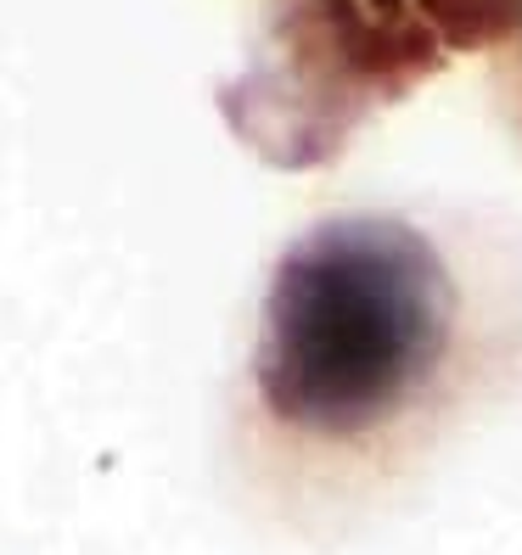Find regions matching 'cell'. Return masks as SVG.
I'll return each mask as SVG.
<instances>
[{
    "label": "cell",
    "mask_w": 522,
    "mask_h": 555,
    "mask_svg": "<svg viewBox=\"0 0 522 555\" xmlns=\"http://www.w3.org/2000/svg\"><path fill=\"white\" fill-rule=\"evenodd\" d=\"M461 281L399 214L320 219L281 253L253 343V393L304 443H371L444 393Z\"/></svg>",
    "instance_id": "6da1fadb"
},
{
    "label": "cell",
    "mask_w": 522,
    "mask_h": 555,
    "mask_svg": "<svg viewBox=\"0 0 522 555\" xmlns=\"http://www.w3.org/2000/svg\"><path fill=\"white\" fill-rule=\"evenodd\" d=\"M517 0H270L219 113L276 169L332 163L382 107L511 35Z\"/></svg>",
    "instance_id": "7a4b0ae2"
},
{
    "label": "cell",
    "mask_w": 522,
    "mask_h": 555,
    "mask_svg": "<svg viewBox=\"0 0 522 555\" xmlns=\"http://www.w3.org/2000/svg\"><path fill=\"white\" fill-rule=\"evenodd\" d=\"M506 40H511V51H517V74H522V0H517V23H511Z\"/></svg>",
    "instance_id": "3957f363"
}]
</instances>
